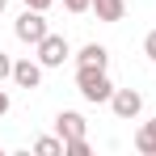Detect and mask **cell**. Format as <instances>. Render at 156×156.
<instances>
[{
  "instance_id": "obj_14",
  "label": "cell",
  "mask_w": 156,
  "mask_h": 156,
  "mask_svg": "<svg viewBox=\"0 0 156 156\" xmlns=\"http://www.w3.org/2000/svg\"><path fill=\"white\" fill-rule=\"evenodd\" d=\"M0 80H13V59L0 51Z\"/></svg>"
},
{
  "instance_id": "obj_4",
  "label": "cell",
  "mask_w": 156,
  "mask_h": 156,
  "mask_svg": "<svg viewBox=\"0 0 156 156\" xmlns=\"http://www.w3.org/2000/svg\"><path fill=\"white\" fill-rule=\"evenodd\" d=\"M13 84L17 89H38L42 84V63L38 59H13Z\"/></svg>"
},
{
  "instance_id": "obj_13",
  "label": "cell",
  "mask_w": 156,
  "mask_h": 156,
  "mask_svg": "<svg viewBox=\"0 0 156 156\" xmlns=\"http://www.w3.org/2000/svg\"><path fill=\"white\" fill-rule=\"evenodd\" d=\"M63 9H68V13H89L93 0H63Z\"/></svg>"
},
{
  "instance_id": "obj_2",
  "label": "cell",
  "mask_w": 156,
  "mask_h": 156,
  "mask_svg": "<svg viewBox=\"0 0 156 156\" xmlns=\"http://www.w3.org/2000/svg\"><path fill=\"white\" fill-rule=\"evenodd\" d=\"M13 34H17L21 42H30V47H38V42L51 34V26H47V17H42V9H30L26 4V13L13 21Z\"/></svg>"
},
{
  "instance_id": "obj_1",
  "label": "cell",
  "mask_w": 156,
  "mask_h": 156,
  "mask_svg": "<svg viewBox=\"0 0 156 156\" xmlns=\"http://www.w3.org/2000/svg\"><path fill=\"white\" fill-rule=\"evenodd\" d=\"M76 89L84 101L101 105L114 97V84H110V76H105V68H76Z\"/></svg>"
},
{
  "instance_id": "obj_10",
  "label": "cell",
  "mask_w": 156,
  "mask_h": 156,
  "mask_svg": "<svg viewBox=\"0 0 156 156\" xmlns=\"http://www.w3.org/2000/svg\"><path fill=\"white\" fill-rule=\"evenodd\" d=\"M34 152L38 156H63V139H59V135H42V139L34 144Z\"/></svg>"
},
{
  "instance_id": "obj_8",
  "label": "cell",
  "mask_w": 156,
  "mask_h": 156,
  "mask_svg": "<svg viewBox=\"0 0 156 156\" xmlns=\"http://www.w3.org/2000/svg\"><path fill=\"white\" fill-rule=\"evenodd\" d=\"M89 13H97V21H122L127 17V0H93V9Z\"/></svg>"
},
{
  "instance_id": "obj_17",
  "label": "cell",
  "mask_w": 156,
  "mask_h": 156,
  "mask_svg": "<svg viewBox=\"0 0 156 156\" xmlns=\"http://www.w3.org/2000/svg\"><path fill=\"white\" fill-rule=\"evenodd\" d=\"M4 9H9V0H0V13H4Z\"/></svg>"
},
{
  "instance_id": "obj_11",
  "label": "cell",
  "mask_w": 156,
  "mask_h": 156,
  "mask_svg": "<svg viewBox=\"0 0 156 156\" xmlns=\"http://www.w3.org/2000/svg\"><path fill=\"white\" fill-rule=\"evenodd\" d=\"M63 156H89V139H63Z\"/></svg>"
},
{
  "instance_id": "obj_12",
  "label": "cell",
  "mask_w": 156,
  "mask_h": 156,
  "mask_svg": "<svg viewBox=\"0 0 156 156\" xmlns=\"http://www.w3.org/2000/svg\"><path fill=\"white\" fill-rule=\"evenodd\" d=\"M144 55L156 63V30H148V34H144Z\"/></svg>"
},
{
  "instance_id": "obj_9",
  "label": "cell",
  "mask_w": 156,
  "mask_h": 156,
  "mask_svg": "<svg viewBox=\"0 0 156 156\" xmlns=\"http://www.w3.org/2000/svg\"><path fill=\"white\" fill-rule=\"evenodd\" d=\"M135 152L156 156V118H152V122H144V127L135 131Z\"/></svg>"
},
{
  "instance_id": "obj_7",
  "label": "cell",
  "mask_w": 156,
  "mask_h": 156,
  "mask_svg": "<svg viewBox=\"0 0 156 156\" xmlns=\"http://www.w3.org/2000/svg\"><path fill=\"white\" fill-rule=\"evenodd\" d=\"M110 63V51H105L101 42H84L76 55V68H105Z\"/></svg>"
},
{
  "instance_id": "obj_6",
  "label": "cell",
  "mask_w": 156,
  "mask_h": 156,
  "mask_svg": "<svg viewBox=\"0 0 156 156\" xmlns=\"http://www.w3.org/2000/svg\"><path fill=\"white\" fill-rule=\"evenodd\" d=\"M55 135H59V139H80V135H84V114L63 110V114L55 118Z\"/></svg>"
},
{
  "instance_id": "obj_3",
  "label": "cell",
  "mask_w": 156,
  "mask_h": 156,
  "mask_svg": "<svg viewBox=\"0 0 156 156\" xmlns=\"http://www.w3.org/2000/svg\"><path fill=\"white\" fill-rule=\"evenodd\" d=\"M68 55H72V47H68L63 34H47V38L38 42V63H42V68H63Z\"/></svg>"
},
{
  "instance_id": "obj_16",
  "label": "cell",
  "mask_w": 156,
  "mask_h": 156,
  "mask_svg": "<svg viewBox=\"0 0 156 156\" xmlns=\"http://www.w3.org/2000/svg\"><path fill=\"white\" fill-rule=\"evenodd\" d=\"M9 105H13V101H9V93H4V89H0V118H4V114H9Z\"/></svg>"
},
{
  "instance_id": "obj_5",
  "label": "cell",
  "mask_w": 156,
  "mask_h": 156,
  "mask_svg": "<svg viewBox=\"0 0 156 156\" xmlns=\"http://www.w3.org/2000/svg\"><path fill=\"white\" fill-rule=\"evenodd\" d=\"M110 110H114L118 118H135V114L144 110V93H135V89H114Z\"/></svg>"
},
{
  "instance_id": "obj_15",
  "label": "cell",
  "mask_w": 156,
  "mask_h": 156,
  "mask_svg": "<svg viewBox=\"0 0 156 156\" xmlns=\"http://www.w3.org/2000/svg\"><path fill=\"white\" fill-rule=\"evenodd\" d=\"M26 4H30V9H42V13H47V9H51L55 0H26Z\"/></svg>"
}]
</instances>
